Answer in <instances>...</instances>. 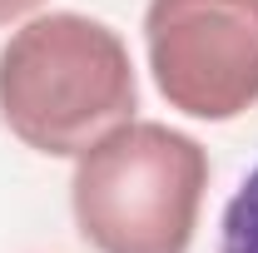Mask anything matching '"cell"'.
<instances>
[{
    "label": "cell",
    "mask_w": 258,
    "mask_h": 253,
    "mask_svg": "<svg viewBox=\"0 0 258 253\" xmlns=\"http://www.w3.org/2000/svg\"><path fill=\"white\" fill-rule=\"evenodd\" d=\"M139 80L129 45L104 20L35 15L0 50V124L25 149L75 159L114 124L134 119Z\"/></svg>",
    "instance_id": "cell-1"
},
{
    "label": "cell",
    "mask_w": 258,
    "mask_h": 253,
    "mask_svg": "<svg viewBox=\"0 0 258 253\" xmlns=\"http://www.w3.org/2000/svg\"><path fill=\"white\" fill-rule=\"evenodd\" d=\"M209 149L184 129L124 119L75 154L70 209L95 253H189Z\"/></svg>",
    "instance_id": "cell-2"
},
{
    "label": "cell",
    "mask_w": 258,
    "mask_h": 253,
    "mask_svg": "<svg viewBox=\"0 0 258 253\" xmlns=\"http://www.w3.org/2000/svg\"><path fill=\"white\" fill-rule=\"evenodd\" d=\"M144 45L169 109L224 124L258 104V0H149Z\"/></svg>",
    "instance_id": "cell-3"
},
{
    "label": "cell",
    "mask_w": 258,
    "mask_h": 253,
    "mask_svg": "<svg viewBox=\"0 0 258 253\" xmlns=\"http://www.w3.org/2000/svg\"><path fill=\"white\" fill-rule=\"evenodd\" d=\"M219 253H258V164L248 169V179L238 184V194L224 209Z\"/></svg>",
    "instance_id": "cell-4"
},
{
    "label": "cell",
    "mask_w": 258,
    "mask_h": 253,
    "mask_svg": "<svg viewBox=\"0 0 258 253\" xmlns=\"http://www.w3.org/2000/svg\"><path fill=\"white\" fill-rule=\"evenodd\" d=\"M35 5H45V0H0V25H10V20H20V15H30Z\"/></svg>",
    "instance_id": "cell-5"
}]
</instances>
